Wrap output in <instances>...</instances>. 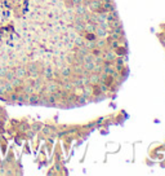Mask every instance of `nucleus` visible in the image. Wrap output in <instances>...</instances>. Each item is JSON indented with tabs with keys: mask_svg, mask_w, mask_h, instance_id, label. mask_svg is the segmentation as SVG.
I'll return each instance as SVG.
<instances>
[{
	"mask_svg": "<svg viewBox=\"0 0 165 176\" xmlns=\"http://www.w3.org/2000/svg\"><path fill=\"white\" fill-rule=\"evenodd\" d=\"M164 148H165V142H164Z\"/></svg>",
	"mask_w": 165,
	"mask_h": 176,
	"instance_id": "obj_11",
	"label": "nucleus"
},
{
	"mask_svg": "<svg viewBox=\"0 0 165 176\" xmlns=\"http://www.w3.org/2000/svg\"><path fill=\"white\" fill-rule=\"evenodd\" d=\"M94 34H96L97 38H107V36H108V31L105 30V29H102V27L97 26L96 30H94Z\"/></svg>",
	"mask_w": 165,
	"mask_h": 176,
	"instance_id": "obj_5",
	"label": "nucleus"
},
{
	"mask_svg": "<svg viewBox=\"0 0 165 176\" xmlns=\"http://www.w3.org/2000/svg\"><path fill=\"white\" fill-rule=\"evenodd\" d=\"M10 84L13 86V87H21L22 86V83H23V80H21V79H18V78H16V77H13L10 80Z\"/></svg>",
	"mask_w": 165,
	"mask_h": 176,
	"instance_id": "obj_7",
	"label": "nucleus"
},
{
	"mask_svg": "<svg viewBox=\"0 0 165 176\" xmlns=\"http://www.w3.org/2000/svg\"><path fill=\"white\" fill-rule=\"evenodd\" d=\"M75 14H85L88 12V9H87V7L81 3V4H77V5H75Z\"/></svg>",
	"mask_w": 165,
	"mask_h": 176,
	"instance_id": "obj_6",
	"label": "nucleus"
},
{
	"mask_svg": "<svg viewBox=\"0 0 165 176\" xmlns=\"http://www.w3.org/2000/svg\"><path fill=\"white\" fill-rule=\"evenodd\" d=\"M71 3H72V5H77V4H81V3H84V0H71Z\"/></svg>",
	"mask_w": 165,
	"mask_h": 176,
	"instance_id": "obj_10",
	"label": "nucleus"
},
{
	"mask_svg": "<svg viewBox=\"0 0 165 176\" xmlns=\"http://www.w3.org/2000/svg\"><path fill=\"white\" fill-rule=\"evenodd\" d=\"M88 83L92 86H96L99 83V74L97 73H89L88 75Z\"/></svg>",
	"mask_w": 165,
	"mask_h": 176,
	"instance_id": "obj_3",
	"label": "nucleus"
},
{
	"mask_svg": "<svg viewBox=\"0 0 165 176\" xmlns=\"http://www.w3.org/2000/svg\"><path fill=\"white\" fill-rule=\"evenodd\" d=\"M102 56H103V61H108V62H114L115 58H116V53H115V51H114V49H110V48L105 49Z\"/></svg>",
	"mask_w": 165,
	"mask_h": 176,
	"instance_id": "obj_2",
	"label": "nucleus"
},
{
	"mask_svg": "<svg viewBox=\"0 0 165 176\" xmlns=\"http://www.w3.org/2000/svg\"><path fill=\"white\" fill-rule=\"evenodd\" d=\"M96 27H97V25L93 22H89V21L84 22V33H94Z\"/></svg>",
	"mask_w": 165,
	"mask_h": 176,
	"instance_id": "obj_4",
	"label": "nucleus"
},
{
	"mask_svg": "<svg viewBox=\"0 0 165 176\" xmlns=\"http://www.w3.org/2000/svg\"><path fill=\"white\" fill-rule=\"evenodd\" d=\"M13 73H14V77L18 78V79H21V80H23V79L27 77V69H26L25 66H18V67H16L14 70H13Z\"/></svg>",
	"mask_w": 165,
	"mask_h": 176,
	"instance_id": "obj_1",
	"label": "nucleus"
},
{
	"mask_svg": "<svg viewBox=\"0 0 165 176\" xmlns=\"http://www.w3.org/2000/svg\"><path fill=\"white\" fill-rule=\"evenodd\" d=\"M84 46L87 47L89 51H92L93 48H96V42L94 40H87V39H85L84 40Z\"/></svg>",
	"mask_w": 165,
	"mask_h": 176,
	"instance_id": "obj_8",
	"label": "nucleus"
},
{
	"mask_svg": "<svg viewBox=\"0 0 165 176\" xmlns=\"http://www.w3.org/2000/svg\"><path fill=\"white\" fill-rule=\"evenodd\" d=\"M102 69H103V65H102V64H94L92 73H97V74H99V73L102 71Z\"/></svg>",
	"mask_w": 165,
	"mask_h": 176,
	"instance_id": "obj_9",
	"label": "nucleus"
}]
</instances>
